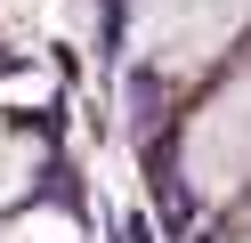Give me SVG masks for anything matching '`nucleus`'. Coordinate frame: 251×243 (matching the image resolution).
Segmentation results:
<instances>
[{
	"label": "nucleus",
	"instance_id": "f257e3e1",
	"mask_svg": "<svg viewBox=\"0 0 251 243\" xmlns=\"http://www.w3.org/2000/svg\"><path fill=\"white\" fill-rule=\"evenodd\" d=\"M251 0H130V41L154 73H195L243 32Z\"/></svg>",
	"mask_w": 251,
	"mask_h": 243
},
{
	"label": "nucleus",
	"instance_id": "f03ea898",
	"mask_svg": "<svg viewBox=\"0 0 251 243\" xmlns=\"http://www.w3.org/2000/svg\"><path fill=\"white\" fill-rule=\"evenodd\" d=\"M186 187L202 203H227V194L251 187V73H235L186 122Z\"/></svg>",
	"mask_w": 251,
	"mask_h": 243
},
{
	"label": "nucleus",
	"instance_id": "7ed1b4c3",
	"mask_svg": "<svg viewBox=\"0 0 251 243\" xmlns=\"http://www.w3.org/2000/svg\"><path fill=\"white\" fill-rule=\"evenodd\" d=\"M33 138H17V130H0V203H17L25 194V178H33Z\"/></svg>",
	"mask_w": 251,
	"mask_h": 243
},
{
	"label": "nucleus",
	"instance_id": "20e7f679",
	"mask_svg": "<svg viewBox=\"0 0 251 243\" xmlns=\"http://www.w3.org/2000/svg\"><path fill=\"white\" fill-rule=\"evenodd\" d=\"M243 243H251V235H243Z\"/></svg>",
	"mask_w": 251,
	"mask_h": 243
}]
</instances>
